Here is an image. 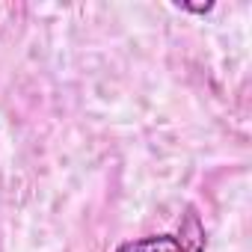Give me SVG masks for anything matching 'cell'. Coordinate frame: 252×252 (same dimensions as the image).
Wrapping results in <instances>:
<instances>
[{"instance_id": "cell-1", "label": "cell", "mask_w": 252, "mask_h": 252, "mask_svg": "<svg viewBox=\"0 0 252 252\" xmlns=\"http://www.w3.org/2000/svg\"><path fill=\"white\" fill-rule=\"evenodd\" d=\"M205 246H208L205 225H202L199 214L193 208H187V214H184V220L178 222L175 231L122 240L113 252H205Z\"/></svg>"}, {"instance_id": "cell-2", "label": "cell", "mask_w": 252, "mask_h": 252, "mask_svg": "<svg viewBox=\"0 0 252 252\" xmlns=\"http://www.w3.org/2000/svg\"><path fill=\"white\" fill-rule=\"evenodd\" d=\"M178 9H184V12H199V15H208L211 9H214V3H205V6H190V3H175Z\"/></svg>"}]
</instances>
